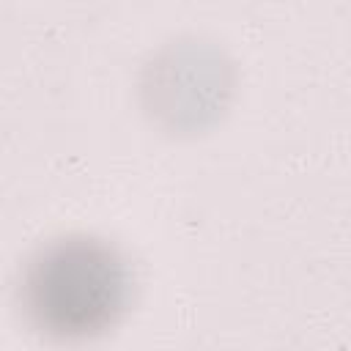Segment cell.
<instances>
[{
  "label": "cell",
  "instance_id": "cell-1",
  "mask_svg": "<svg viewBox=\"0 0 351 351\" xmlns=\"http://www.w3.org/2000/svg\"><path fill=\"white\" fill-rule=\"evenodd\" d=\"M123 291V266L107 247L66 241L30 266L27 310L52 335H90L115 318Z\"/></svg>",
  "mask_w": 351,
  "mask_h": 351
}]
</instances>
